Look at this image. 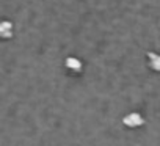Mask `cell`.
Instances as JSON below:
<instances>
[{
	"label": "cell",
	"instance_id": "6da1fadb",
	"mask_svg": "<svg viewBox=\"0 0 160 146\" xmlns=\"http://www.w3.org/2000/svg\"><path fill=\"white\" fill-rule=\"evenodd\" d=\"M122 123H124V126H127L130 129H135V127H140V126L144 124V118L138 112H130L122 118Z\"/></svg>",
	"mask_w": 160,
	"mask_h": 146
},
{
	"label": "cell",
	"instance_id": "7a4b0ae2",
	"mask_svg": "<svg viewBox=\"0 0 160 146\" xmlns=\"http://www.w3.org/2000/svg\"><path fill=\"white\" fill-rule=\"evenodd\" d=\"M148 63H149V68H151L152 71L160 72V53L149 52V53H148Z\"/></svg>",
	"mask_w": 160,
	"mask_h": 146
},
{
	"label": "cell",
	"instance_id": "3957f363",
	"mask_svg": "<svg viewBox=\"0 0 160 146\" xmlns=\"http://www.w3.org/2000/svg\"><path fill=\"white\" fill-rule=\"evenodd\" d=\"M66 68L72 72H80L82 71V61H80L78 58H75V57H69L66 60Z\"/></svg>",
	"mask_w": 160,
	"mask_h": 146
},
{
	"label": "cell",
	"instance_id": "277c9868",
	"mask_svg": "<svg viewBox=\"0 0 160 146\" xmlns=\"http://www.w3.org/2000/svg\"><path fill=\"white\" fill-rule=\"evenodd\" d=\"M13 36V25L8 21H0V38Z\"/></svg>",
	"mask_w": 160,
	"mask_h": 146
}]
</instances>
